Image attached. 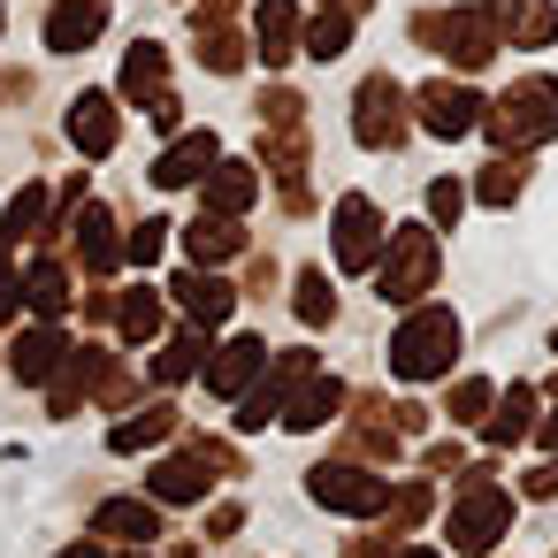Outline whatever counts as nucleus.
<instances>
[{"label":"nucleus","mask_w":558,"mask_h":558,"mask_svg":"<svg viewBox=\"0 0 558 558\" xmlns=\"http://www.w3.org/2000/svg\"><path fill=\"white\" fill-rule=\"evenodd\" d=\"M543 131H558V85L535 77L497 108V138H543Z\"/></svg>","instance_id":"1"},{"label":"nucleus","mask_w":558,"mask_h":558,"mask_svg":"<svg viewBox=\"0 0 558 558\" xmlns=\"http://www.w3.org/2000/svg\"><path fill=\"white\" fill-rule=\"evenodd\" d=\"M489 16L520 39V47H543V39H558V9L550 0H489Z\"/></svg>","instance_id":"2"},{"label":"nucleus","mask_w":558,"mask_h":558,"mask_svg":"<svg viewBox=\"0 0 558 558\" xmlns=\"http://www.w3.org/2000/svg\"><path fill=\"white\" fill-rule=\"evenodd\" d=\"M100 16H108L100 0H62V9L47 16V39H54V47H85V39L100 32Z\"/></svg>","instance_id":"3"},{"label":"nucleus","mask_w":558,"mask_h":558,"mask_svg":"<svg viewBox=\"0 0 558 558\" xmlns=\"http://www.w3.org/2000/svg\"><path fill=\"white\" fill-rule=\"evenodd\" d=\"M466 123H474V100H466V93H451V85H436V93H428V131H444V138H451V131H466Z\"/></svg>","instance_id":"4"},{"label":"nucleus","mask_w":558,"mask_h":558,"mask_svg":"<svg viewBox=\"0 0 558 558\" xmlns=\"http://www.w3.org/2000/svg\"><path fill=\"white\" fill-rule=\"evenodd\" d=\"M260 39H268L276 62L291 54V0H260Z\"/></svg>","instance_id":"5"}]
</instances>
